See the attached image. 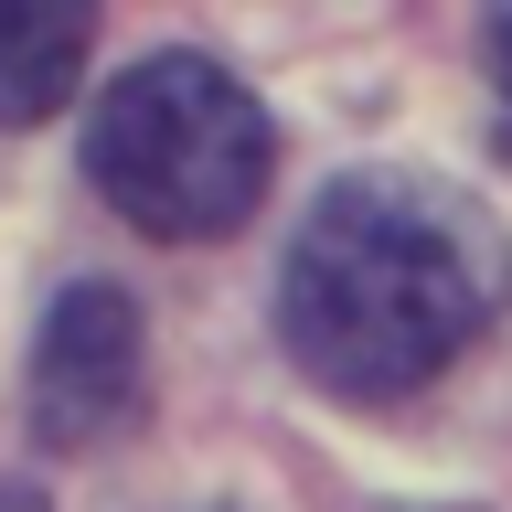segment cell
<instances>
[{
  "mask_svg": "<svg viewBox=\"0 0 512 512\" xmlns=\"http://www.w3.org/2000/svg\"><path fill=\"white\" fill-rule=\"evenodd\" d=\"M438 512H470V502H438Z\"/></svg>",
  "mask_w": 512,
  "mask_h": 512,
  "instance_id": "6",
  "label": "cell"
},
{
  "mask_svg": "<svg viewBox=\"0 0 512 512\" xmlns=\"http://www.w3.org/2000/svg\"><path fill=\"white\" fill-rule=\"evenodd\" d=\"M267 171H278V128L214 54H150L86 107V182L139 235L171 246L235 235L267 203Z\"/></svg>",
  "mask_w": 512,
  "mask_h": 512,
  "instance_id": "2",
  "label": "cell"
},
{
  "mask_svg": "<svg viewBox=\"0 0 512 512\" xmlns=\"http://www.w3.org/2000/svg\"><path fill=\"white\" fill-rule=\"evenodd\" d=\"M480 54H491V96H502V139H512V11L480 32Z\"/></svg>",
  "mask_w": 512,
  "mask_h": 512,
  "instance_id": "5",
  "label": "cell"
},
{
  "mask_svg": "<svg viewBox=\"0 0 512 512\" xmlns=\"http://www.w3.org/2000/svg\"><path fill=\"white\" fill-rule=\"evenodd\" d=\"M139 406H150V331L128 288L75 278L32 342V427L43 448H107L118 427H139Z\"/></svg>",
  "mask_w": 512,
  "mask_h": 512,
  "instance_id": "3",
  "label": "cell"
},
{
  "mask_svg": "<svg viewBox=\"0 0 512 512\" xmlns=\"http://www.w3.org/2000/svg\"><path fill=\"white\" fill-rule=\"evenodd\" d=\"M96 11H64V0H0V128L54 118L75 75H86Z\"/></svg>",
  "mask_w": 512,
  "mask_h": 512,
  "instance_id": "4",
  "label": "cell"
},
{
  "mask_svg": "<svg viewBox=\"0 0 512 512\" xmlns=\"http://www.w3.org/2000/svg\"><path fill=\"white\" fill-rule=\"evenodd\" d=\"M502 299H512L502 224L438 171H342L278 267V331L299 374L352 406H384L448 374L502 320Z\"/></svg>",
  "mask_w": 512,
  "mask_h": 512,
  "instance_id": "1",
  "label": "cell"
}]
</instances>
